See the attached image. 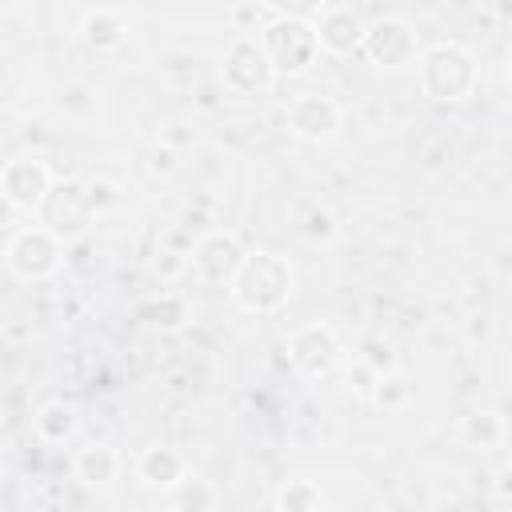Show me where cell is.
Returning a JSON list of instances; mask_svg holds the SVG:
<instances>
[{
  "instance_id": "6da1fadb",
  "label": "cell",
  "mask_w": 512,
  "mask_h": 512,
  "mask_svg": "<svg viewBox=\"0 0 512 512\" xmlns=\"http://www.w3.org/2000/svg\"><path fill=\"white\" fill-rule=\"evenodd\" d=\"M416 76H420V88L428 100L436 104H460L476 92L480 84V64L476 56L456 44V40H440V44H428L416 60Z\"/></svg>"
},
{
  "instance_id": "7a4b0ae2",
  "label": "cell",
  "mask_w": 512,
  "mask_h": 512,
  "mask_svg": "<svg viewBox=\"0 0 512 512\" xmlns=\"http://www.w3.org/2000/svg\"><path fill=\"white\" fill-rule=\"evenodd\" d=\"M292 284H296L292 264H288L284 256L260 248V252H248V260H244V268L236 272L228 296H232L244 312H252V316H272V312H280V308L288 304Z\"/></svg>"
},
{
  "instance_id": "3957f363",
  "label": "cell",
  "mask_w": 512,
  "mask_h": 512,
  "mask_svg": "<svg viewBox=\"0 0 512 512\" xmlns=\"http://www.w3.org/2000/svg\"><path fill=\"white\" fill-rule=\"evenodd\" d=\"M260 44H264L276 76H300L320 56V40H316L312 20H304L296 12H284V8H272V20L264 24Z\"/></svg>"
},
{
  "instance_id": "277c9868",
  "label": "cell",
  "mask_w": 512,
  "mask_h": 512,
  "mask_svg": "<svg viewBox=\"0 0 512 512\" xmlns=\"http://www.w3.org/2000/svg\"><path fill=\"white\" fill-rule=\"evenodd\" d=\"M220 80L232 96H264L276 84V68L260 36H232L220 56Z\"/></svg>"
},
{
  "instance_id": "5b68a950",
  "label": "cell",
  "mask_w": 512,
  "mask_h": 512,
  "mask_svg": "<svg viewBox=\"0 0 512 512\" xmlns=\"http://www.w3.org/2000/svg\"><path fill=\"white\" fill-rule=\"evenodd\" d=\"M64 260V240H56L44 224H28L20 232L8 236V248H4V264L16 280L24 284H36V280H48Z\"/></svg>"
},
{
  "instance_id": "8992f818",
  "label": "cell",
  "mask_w": 512,
  "mask_h": 512,
  "mask_svg": "<svg viewBox=\"0 0 512 512\" xmlns=\"http://www.w3.org/2000/svg\"><path fill=\"white\" fill-rule=\"evenodd\" d=\"M360 56L372 68L400 72V68H408V64L420 60V52H416V28L404 16H380V20L368 24L364 44H360Z\"/></svg>"
},
{
  "instance_id": "52a82bcc",
  "label": "cell",
  "mask_w": 512,
  "mask_h": 512,
  "mask_svg": "<svg viewBox=\"0 0 512 512\" xmlns=\"http://www.w3.org/2000/svg\"><path fill=\"white\" fill-rule=\"evenodd\" d=\"M96 220V208H92V196H88V184H76V180H64L48 192L44 208H40V224L56 236V240H80Z\"/></svg>"
},
{
  "instance_id": "ba28073f",
  "label": "cell",
  "mask_w": 512,
  "mask_h": 512,
  "mask_svg": "<svg viewBox=\"0 0 512 512\" xmlns=\"http://www.w3.org/2000/svg\"><path fill=\"white\" fill-rule=\"evenodd\" d=\"M244 260H248V248H244V240H240L232 228H212V232H204V236L196 240L192 256H188L192 272H196L204 284H224V288H232V280H236V272L244 268Z\"/></svg>"
},
{
  "instance_id": "9c48e42d",
  "label": "cell",
  "mask_w": 512,
  "mask_h": 512,
  "mask_svg": "<svg viewBox=\"0 0 512 512\" xmlns=\"http://www.w3.org/2000/svg\"><path fill=\"white\" fill-rule=\"evenodd\" d=\"M52 188H56L52 168H48L40 156H32V152L12 156V160L4 164V172H0V192H4V200H8L16 212L40 216V208H44V200H48Z\"/></svg>"
},
{
  "instance_id": "30bf717a",
  "label": "cell",
  "mask_w": 512,
  "mask_h": 512,
  "mask_svg": "<svg viewBox=\"0 0 512 512\" xmlns=\"http://www.w3.org/2000/svg\"><path fill=\"white\" fill-rule=\"evenodd\" d=\"M340 356H344V348H340L336 332H332L328 324H320V320L300 324V328L288 336V364H292L300 376H308V380H324L328 372H336Z\"/></svg>"
},
{
  "instance_id": "8fae6325",
  "label": "cell",
  "mask_w": 512,
  "mask_h": 512,
  "mask_svg": "<svg viewBox=\"0 0 512 512\" xmlns=\"http://www.w3.org/2000/svg\"><path fill=\"white\" fill-rule=\"evenodd\" d=\"M312 28H316V40H320V52H332V56L360 52L364 32H368L364 16L352 4H320L312 12Z\"/></svg>"
},
{
  "instance_id": "7c38bea8",
  "label": "cell",
  "mask_w": 512,
  "mask_h": 512,
  "mask_svg": "<svg viewBox=\"0 0 512 512\" xmlns=\"http://www.w3.org/2000/svg\"><path fill=\"white\" fill-rule=\"evenodd\" d=\"M288 132L308 144H324L340 132V104L324 92H300L288 104Z\"/></svg>"
},
{
  "instance_id": "4fadbf2b",
  "label": "cell",
  "mask_w": 512,
  "mask_h": 512,
  "mask_svg": "<svg viewBox=\"0 0 512 512\" xmlns=\"http://www.w3.org/2000/svg\"><path fill=\"white\" fill-rule=\"evenodd\" d=\"M188 472H192L188 460L176 448H164V444H148L136 456V480L148 484V488H160V492H172Z\"/></svg>"
},
{
  "instance_id": "5bb4252c",
  "label": "cell",
  "mask_w": 512,
  "mask_h": 512,
  "mask_svg": "<svg viewBox=\"0 0 512 512\" xmlns=\"http://www.w3.org/2000/svg\"><path fill=\"white\" fill-rule=\"evenodd\" d=\"M80 40L92 52H116L128 40V12L120 8H88L80 20Z\"/></svg>"
},
{
  "instance_id": "9a60e30c",
  "label": "cell",
  "mask_w": 512,
  "mask_h": 512,
  "mask_svg": "<svg viewBox=\"0 0 512 512\" xmlns=\"http://www.w3.org/2000/svg\"><path fill=\"white\" fill-rule=\"evenodd\" d=\"M72 472H76V480L88 484V488H108V484L120 476V452H116L112 444H104V440H92V444L76 448Z\"/></svg>"
},
{
  "instance_id": "2e32d148",
  "label": "cell",
  "mask_w": 512,
  "mask_h": 512,
  "mask_svg": "<svg viewBox=\"0 0 512 512\" xmlns=\"http://www.w3.org/2000/svg\"><path fill=\"white\" fill-rule=\"evenodd\" d=\"M460 444L472 452H492L504 444V416L496 408H472L460 420Z\"/></svg>"
},
{
  "instance_id": "e0dca14e",
  "label": "cell",
  "mask_w": 512,
  "mask_h": 512,
  "mask_svg": "<svg viewBox=\"0 0 512 512\" xmlns=\"http://www.w3.org/2000/svg\"><path fill=\"white\" fill-rule=\"evenodd\" d=\"M32 428H36V436H40L44 444H68V440L76 436V428H80V416H76L72 404H64V400H48V404L36 408Z\"/></svg>"
},
{
  "instance_id": "ac0fdd59",
  "label": "cell",
  "mask_w": 512,
  "mask_h": 512,
  "mask_svg": "<svg viewBox=\"0 0 512 512\" xmlns=\"http://www.w3.org/2000/svg\"><path fill=\"white\" fill-rule=\"evenodd\" d=\"M172 512H216L220 508V488L204 480L200 472H188L172 492H168Z\"/></svg>"
},
{
  "instance_id": "d6986e66",
  "label": "cell",
  "mask_w": 512,
  "mask_h": 512,
  "mask_svg": "<svg viewBox=\"0 0 512 512\" xmlns=\"http://www.w3.org/2000/svg\"><path fill=\"white\" fill-rule=\"evenodd\" d=\"M140 316L160 332H180L188 324V300L180 292H160L140 308Z\"/></svg>"
},
{
  "instance_id": "ffe728a7",
  "label": "cell",
  "mask_w": 512,
  "mask_h": 512,
  "mask_svg": "<svg viewBox=\"0 0 512 512\" xmlns=\"http://www.w3.org/2000/svg\"><path fill=\"white\" fill-rule=\"evenodd\" d=\"M276 512H324V492H320V484H316V480H304V476L280 484V492H276Z\"/></svg>"
},
{
  "instance_id": "44dd1931",
  "label": "cell",
  "mask_w": 512,
  "mask_h": 512,
  "mask_svg": "<svg viewBox=\"0 0 512 512\" xmlns=\"http://www.w3.org/2000/svg\"><path fill=\"white\" fill-rule=\"evenodd\" d=\"M376 408H384V412H400L408 400H412V384L400 376V372H388V376H376V388H372V396H368Z\"/></svg>"
},
{
  "instance_id": "7402d4cb",
  "label": "cell",
  "mask_w": 512,
  "mask_h": 512,
  "mask_svg": "<svg viewBox=\"0 0 512 512\" xmlns=\"http://www.w3.org/2000/svg\"><path fill=\"white\" fill-rule=\"evenodd\" d=\"M356 360L368 364L376 376L396 372V348H392V340H384V336H364L360 348H356Z\"/></svg>"
},
{
  "instance_id": "603a6c76",
  "label": "cell",
  "mask_w": 512,
  "mask_h": 512,
  "mask_svg": "<svg viewBox=\"0 0 512 512\" xmlns=\"http://www.w3.org/2000/svg\"><path fill=\"white\" fill-rule=\"evenodd\" d=\"M304 236H308V240H332V236H336V216H332L328 208H312V212L304 216Z\"/></svg>"
},
{
  "instance_id": "cb8c5ba5",
  "label": "cell",
  "mask_w": 512,
  "mask_h": 512,
  "mask_svg": "<svg viewBox=\"0 0 512 512\" xmlns=\"http://www.w3.org/2000/svg\"><path fill=\"white\" fill-rule=\"evenodd\" d=\"M348 388L360 392V396H372V388H376V372H372L368 364L352 360V364H348Z\"/></svg>"
},
{
  "instance_id": "d4e9b609",
  "label": "cell",
  "mask_w": 512,
  "mask_h": 512,
  "mask_svg": "<svg viewBox=\"0 0 512 512\" xmlns=\"http://www.w3.org/2000/svg\"><path fill=\"white\" fill-rule=\"evenodd\" d=\"M148 168L160 172V176L176 172V152H172L168 144H152V152H148Z\"/></svg>"
},
{
  "instance_id": "484cf974",
  "label": "cell",
  "mask_w": 512,
  "mask_h": 512,
  "mask_svg": "<svg viewBox=\"0 0 512 512\" xmlns=\"http://www.w3.org/2000/svg\"><path fill=\"white\" fill-rule=\"evenodd\" d=\"M88 196H92L96 216H100L104 208H112V204H116V188H112L108 180H88Z\"/></svg>"
},
{
  "instance_id": "4316f807",
  "label": "cell",
  "mask_w": 512,
  "mask_h": 512,
  "mask_svg": "<svg viewBox=\"0 0 512 512\" xmlns=\"http://www.w3.org/2000/svg\"><path fill=\"white\" fill-rule=\"evenodd\" d=\"M496 496H500V500H512V464L496 472Z\"/></svg>"
},
{
  "instance_id": "83f0119b",
  "label": "cell",
  "mask_w": 512,
  "mask_h": 512,
  "mask_svg": "<svg viewBox=\"0 0 512 512\" xmlns=\"http://www.w3.org/2000/svg\"><path fill=\"white\" fill-rule=\"evenodd\" d=\"M508 76H512V52H508Z\"/></svg>"
}]
</instances>
